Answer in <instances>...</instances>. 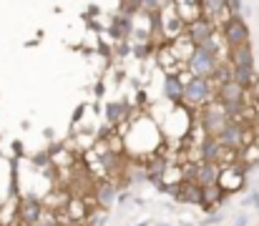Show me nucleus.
<instances>
[{"mask_svg":"<svg viewBox=\"0 0 259 226\" xmlns=\"http://www.w3.org/2000/svg\"><path fill=\"white\" fill-rule=\"evenodd\" d=\"M35 226H56V221H46V224H40V221H38Z\"/></svg>","mask_w":259,"mask_h":226,"instance_id":"22","label":"nucleus"},{"mask_svg":"<svg viewBox=\"0 0 259 226\" xmlns=\"http://www.w3.org/2000/svg\"><path fill=\"white\" fill-rule=\"evenodd\" d=\"M247 224H249V219H247V216H239V219L234 221V226H247Z\"/></svg>","mask_w":259,"mask_h":226,"instance_id":"20","label":"nucleus"},{"mask_svg":"<svg viewBox=\"0 0 259 226\" xmlns=\"http://www.w3.org/2000/svg\"><path fill=\"white\" fill-rule=\"evenodd\" d=\"M232 78H234L242 88H249V85H254V83L259 80L257 73H254V68H234Z\"/></svg>","mask_w":259,"mask_h":226,"instance_id":"13","label":"nucleus"},{"mask_svg":"<svg viewBox=\"0 0 259 226\" xmlns=\"http://www.w3.org/2000/svg\"><path fill=\"white\" fill-rule=\"evenodd\" d=\"M219 153H222V144H219V139H217V136H209V139L204 141V146H201V156H204V161L217 163V161H219Z\"/></svg>","mask_w":259,"mask_h":226,"instance_id":"12","label":"nucleus"},{"mask_svg":"<svg viewBox=\"0 0 259 226\" xmlns=\"http://www.w3.org/2000/svg\"><path fill=\"white\" fill-rule=\"evenodd\" d=\"M242 96H244V88H242L234 78L224 80L222 88H219V98H222L224 106H237V103H242Z\"/></svg>","mask_w":259,"mask_h":226,"instance_id":"6","label":"nucleus"},{"mask_svg":"<svg viewBox=\"0 0 259 226\" xmlns=\"http://www.w3.org/2000/svg\"><path fill=\"white\" fill-rule=\"evenodd\" d=\"M40 216H43V209H40V201L35 199V196H25L23 199V204H20V219H23V224H38L40 221Z\"/></svg>","mask_w":259,"mask_h":226,"instance_id":"7","label":"nucleus"},{"mask_svg":"<svg viewBox=\"0 0 259 226\" xmlns=\"http://www.w3.org/2000/svg\"><path fill=\"white\" fill-rule=\"evenodd\" d=\"M227 10H232L234 15H239V10H242V0H227Z\"/></svg>","mask_w":259,"mask_h":226,"instance_id":"19","label":"nucleus"},{"mask_svg":"<svg viewBox=\"0 0 259 226\" xmlns=\"http://www.w3.org/2000/svg\"><path fill=\"white\" fill-rule=\"evenodd\" d=\"M181 199H184L186 204H199V201H201V189H196V186H186V189L181 191Z\"/></svg>","mask_w":259,"mask_h":226,"instance_id":"16","label":"nucleus"},{"mask_svg":"<svg viewBox=\"0 0 259 226\" xmlns=\"http://www.w3.org/2000/svg\"><path fill=\"white\" fill-rule=\"evenodd\" d=\"M189 68L194 71V75L206 78V75L217 73V68H219V58H217V53L206 51L204 46H196V51H194L191 58H189Z\"/></svg>","mask_w":259,"mask_h":226,"instance_id":"1","label":"nucleus"},{"mask_svg":"<svg viewBox=\"0 0 259 226\" xmlns=\"http://www.w3.org/2000/svg\"><path fill=\"white\" fill-rule=\"evenodd\" d=\"M106 113H108V121L113 123V121H118V118L123 116V108H121V106H116V103H111V106L106 108Z\"/></svg>","mask_w":259,"mask_h":226,"instance_id":"18","label":"nucleus"},{"mask_svg":"<svg viewBox=\"0 0 259 226\" xmlns=\"http://www.w3.org/2000/svg\"><path fill=\"white\" fill-rule=\"evenodd\" d=\"M229 61H232L234 68H254V51H252V46H249V43L234 46Z\"/></svg>","mask_w":259,"mask_h":226,"instance_id":"5","label":"nucleus"},{"mask_svg":"<svg viewBox=\"0 0 259 226\" xmlns=\"http://www.w3.org/2000/svg\"><path fill=\"white\" fill-rule=\"evenodd\" d=\"M161 226H164V224H161Z\"/></svg>","mask_w":259,"mask_h":226,"instance_id":"25","label":"nucleus"},{"mask_svg":"<svg viewBox=\"0 0 259 226\" xmlns=\"http://www.w3.org/2000/svg\"><path fill=\"white\" fill-rule=\"evenodd\" d=\"M184 96H186L191 103H204V101L209 98V83H206V78L194 75V78L184 85Z\"/></svg>","mask_w":259,"mask_h":226,"instance_id":"3","label":"nucleus"},{"mask_svg":"<svg viewBox=\"0 0 259 226\" xmlns=\"http://www.w3.org/2000/svg\"><path fill=\"white\" fill-rule=\"evenodd\" d=\"M189 35H191V40L196 43V46H201L204 40H209V38H214V23L209 20V18H196V20H191V25H189Z\"/></svg>","mask_w":259,"mask_h":226,"instance_id":"4","label":"nucleus"},{"mask_svg":"<svg viewBox=\"0 0 259 226\" xmlns=\"http://www.w3.org/2000/svg\"><path fill=\"white\" fill-rule=\"evenodd\" d=\"M224 40L229 43V48L242 46V43H249V28H247V23L239 15H234V18L227 20V25H224Z\"/></svg>","mask_w":259,"mask_h":226,"instance_id":"2","label":"nucleus"},{"mask_svg":"<svg viewBox=\"0 0 259 226\" xmlns=\"http://www.w3.org/2000/svg\"><path fill=\"white\" fill-rule=\"evenodd\" d=\"M252 204H254V206H259V186L254 189V194H252Z\"/></svg>","mask_w":259,"mask_h":226,"instance_id":"21","label":"nucleus"},{"mask_svg":"<svg viewBox=\"0 0 259 226\" xmlns=\"http://www.w3.org/2000/svg\"><path fill=\"white\" fill-rule=\"evenodd\" d=\"M227 113L224 111H217V108H211L206 116H204V128H206V133L209 136H219V131L227 126Z\"/></svg>","mask_w":259,"mask_h":226,"instance_id":"9","label":"nucleus"},{"mask_svg":"<svg viewBox=\"0 0 259 226\" xmlns=\"http://www.w3.org/2000/svg\"><path fill=\"white\" fill-rule=\"evenodd\" d=\"M164 96H166V98H171V101H176V98H181V96H184V85L179 83V78H176V75H166Z\"/></svg>","mask_w":259,"mask_h":226,"instance_id":"14","label":"nucleus"},{"mask_svg":"<svg viewBox=\"0 0 259 226\" xmlns=\"http://www.w3.org/2000/svg\"><path fill=\"white\" fill-rule=\"evenodd\" d=\"M201 8H204L206 15H219V13L227 10V0H204Z\"/></svg>","mask_w":259,"mask_h":226,"instance_id":"15","label":"nucleus"},{"mask_svg":"<svg viewBox=\"0 0 259 226\" xmlns=\"http://www.w3.org/2000/svg\"><path fill=\"white\" fill-rule=\"evenodd\" d=\"M219 144L224 146V149H237V146H242V128L237 126V123H227L222 131H219Z\"/></svg>","mask_w":259,"mask_h":226,"instance_id":"8","label":"nucleus"},{"mask_svg":"<svg viewBox=\"0 0 259 226\" xmlns=\"http://www.w3.org/2000/svg\"><path fill=\"white\" fill-rule=\"evenodd\" d=\"M174 5H176V15H181L186 20H196L204 13L201 0H174Z\"/></svg>","mask_w":259,"mask_h":226,"instance_id":"10","label":"nucleus"},{"mask_svg":"<svg viewBox=\"0 0 259 226\" xmlns=\"http://www.w3.org/2000/svg\"><path fill=\"white\" fill-rule=\"evenodd\" d=\"M98 201H101L103 206H108V204L113 201V186H101V189H98Z\"/></svg>","mask_w":259,"mask_h":226,"instance_id":"17","label":"nucleus"},{"mask_svg":"<svg viewBox=\"0 0 259 226\" xmlns=\"http://www.w3.org/2000/svg\"><path fill=\"white\" fill-rule=\"evenodd\" d=\"M196 181H199V186H211V184H217V181H219V168H217V163L204 161V163L196 168Z\"/></svg>","mask_w":259,"mask_h":226,"instance_id":"11","label":"nucleus"},{"mask_svg":"<svg viewBox=\"0 0 259 226\" xmlns=\"http://www.w3.org/2000/svg\"><path fill=\"white\" fill-rule=\"evenodd\" d=\"M23 226H33V224H23Z\"/></svg>","mask_w":259,"mask_h":226,"instance_id":"23","label":"nucleus"},{"mask_svg":"<svg viewBox=\"0 0 259 226\" xmlns=\"http://www.w3.org/2000/svg\"><path fill=\"white\" fill-rule=\"evenodd\" d=\"M184 226H189V224H184Z\"/></svg>","mask_w":259,"mask_h":226,"instance_id":"24","label":"nucleus"}]
</instances>
